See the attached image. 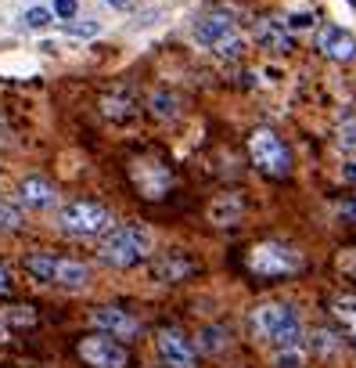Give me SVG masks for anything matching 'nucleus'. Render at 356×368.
<instances>
[{
    "mask_svg": "<svg viewBox=\"0 0 356 368\" xmlns=\"http://www.w3.org/2000/svg\"><path fill=\"white\" fill-rule=\"evenodd\" d=\"M101 105H104V116H108V120H130V116H134V101H130V98H126V101H123V98H104Z\"/></svg>",
    "mask_w": 356,
    "mask_h": 368,
    "instance_id": "6ab92c4d",
    "label": "nucleus"
},
{
    "mask_svg": "<svg viewBox=\"0 0 356 368\" xmlns=\"http://www.w3.org/2000/svg\"><path fill=\"white\" fill-rule=\"evenodd\" d=\"M50 19H54L50 8H33V11H26V26H29V29H43V26H50Z\"/></svg>",
    "mask_w": 356,
    "mask_h": 368,
    "instance_id": "4be33fe9",
    "label": "nucleus"
},
{
    "mask_svg": "<svg viewBox=\"0 0 356 368\" xmlns=\"http://www.w3.org/2000/svg\"><path fill=\"white\" fill-rule=\"evenodd\" d=\"M242 51H245V36L237 33V36H230L227 43H220V47H216V55L230 62V58H242Z\"/></svg>",
    "mask_w": 356,
    "mask_h": 368,
    "instance_id": "412c9836",
    "label": "nucleus"
},
{
    "mask_svg": "<svg viewBox=\"0 0 356 368\" xmlns=\"http://www.w3.org/2000/svg\"><path fill=\"white\" fill-rule=\"evenodd\" d=\"M62 228L69 235H80V238H90V235H104L112 228V214L101 206V202H90V199H72L65 209H62Z\"/></svg>",
    "mask_w": 356,
    "mask_h": 368,
    "instance_id": "39448f33",
    "label": "nucleus"
},
{
    "mask_svg": "<svg viewBox=\"0 0 356 368\" xmlns=\"http://www.w3.org/2000/svg\"><path fill=\"white\" fill-rule=\"evenodd\" d=\"M22 224V214L11 206V202H0V228H18Z\"/></svg>",
    "mask_w": 356,
    "mask_h": 368,
    "instance_id": "5701e85b",
    "label": "nucleus"
},
{
    "mask_svg": "<svg viewBox=\"0 0 356 368\" xmlns=\"http://www.w3.org/2000/svg\"><path fill=\"white\" fill-rule=\"evenodd\" d=\"M338 141H342L345 148H356V120H345V123L338 127Z\"/></svg>",
    "mask_w": 356,
    "mask_h": 368,
    "instance_id": "a878e982",
    "label": "nucleus"
},
{
    "mask_svg": "<svg viewBox=\"0 0 356 368\" xmlns=\"http://www.w3.org/2000/svg\"><path fill=\"white\" fill-rule=\"evenodd\" d=\"M151 112H158L162 120H169V116H173V98H169V94H155V98H151Z\"/></svg>",
    "mask_w": 356,
    "mask_h": 368,
    "instance_id": "393cba45",
    "label": "nucleus"
},
{
    "mask_svg": "<svg viewBox=\"0 0 356 368\" xmlns=\"http://www.w3.org/2000/svg\"><path fill=\"white\" fill-rule=\"evenodd\" d=\"M104 4H112V8H126L130 0H104Z\"/></svg>",
    "mask_w": 356,
    "mask_h": 368,
    "instance_id": "2f4dec72",
    "label": "nucleus"
},
{
    "mask_svg": "<svg viewBox=\"0 0 356 368\" xmlns=\"http://www.w3.org/2000/svg\"><path fill=\"white\" fill-rule=\"evenodd\" d=\"M242 209H245V199L234 195V191H227V195L212 199V206H209V221L220 224V228H230L237 217H242Z\"/></svg>",
    "mask_w": 356,
    "mask_h": 368,
    "instance_id": "4468645a",
    "label": "nucleus"
},
{
    "mask_svg": "<svg viewBox=\"0 0 356 368\" xmlns=\"http://www.w3.org/2000/svg\"><path fill=\"white\" fill-rule=\"evenodd\" d=\"M310 347H313V354H320V357H328V354H338V336L331 332V329H317L313 336H310Z\"/></svg>",
    "mask_w": 356,
    "mask_h": 368,
    "instance_id": "f3484780",
    "label": "nucleus"
},
{
    "mask_svg": "<svg viewBox=\"0 0 356 368\" xmlns=\"http://www.w3.org/2000/svg\"><path fill=\"white\" fill-rule=\"evenodd\" d=\"M18 195H22V202L33 206V209L54 206V188H50V181H43V177H26V181L18 184Z\"/></svg>",
    "mask_w": 356,
    "mask_h": 368,
    "instance_id": "2eb2a0df",
    "label": "nucleus"
},
{
    "mask_svg": "<svg viewBox=\"0 0 356 368\" xmlns=\"http://www.w3.org/2000/svg\"><path fill=\"white\" fill-rule=\"evenodd\" d=\"M11 289V278H8V271H4V264H0V296H4Z\"/></svg>",
    "mask_w": 356,
    "mask_h": 368,
    "instance_id": "c756f323",
    "label": "nucleus"
},
{
    "mask_svg": "<svg viewBox=\"0 0 356 368\" xmlns=\"http://www.w3.org/2000/svg\"><path fill=\"white\" fill-rule=\"evenodd\" d=\"M155 350H158L162 364H169V368H195L198 364V350L180 329H158Z\"/></svg>",
    "mask_w": 356,
    "mask_h": 368,
    "instance_id": "6e6552de",
    "label": "nucleus"
},
{
    "mask_svg": "<svg viewBox=\"0 0 356 368\" xmlns=\"http://www.w3.org/2000/svg\"><path fill=\"white\" fill-rule=\"evenodd\" d=\"M230 36H237V26H234V19H230L227 11H209V15H202V19L195 22V40H198L202 47H209V51H216V47L227 43Z\"/></svg>",
    "mask_w": 356,
    "mask_h": 368,
    "instance_id": "1a4fd4ad",
    "label": "nucleus"
},
{
    "mask_svg": "<svg viewBox=\"0 0 356 368\" xmlns=\"http://www.w3.org/2000/svg\"><path fill=\"white\" fill-rule=\"evenodd\" d=\"M252 329L259 332V340H266L277 350H299L303 343V322L288 303H263L252 314Z\"/></svg>",
    "mask_w": 356,
    "mask_h": 368,
    "instance_id": "f03ea898",
    "label": "nucleus"
},
{
    "mask_svg": "<svg viewBox=\"0 0 356 368\" xmlns=\"http://www.w3.org/2000/svg\"><path fill=\"white\" fill-rule=\"evenodd\" d=\"M65 33L69 36H97L101 26L97 22H65Z\"/></svg>",
    "mask_w": 356,
    "mask_h": 368,
    "instance_id": "b1692460",
    "label": "nucleus"
},
{
    "mask_svg": "<svg viewBox=\"0 0 356 368\" xmlns=\"http://www.w3.org/2000/svg\"><path fill=\"white\" fill-rule=\"evenodd\" d=\"M331 314H335V322L345 329V336L356 343V293L331 296Z\"/></svg>",
    "mask_w": 356,
    "mask_h": 368,
    "instance_id": "dca6fc26",
    "label": "nucleus"
},
{
    "mask_svg": "<svg viewBox=\"0 0 356 368\" xmlns=\"http://www.w3.org/2000/svg\"><path fill=\"white\" fill-rule=\"evenodd\" d=\"M249 155H252V163H256L263 174H270V177H284V174L291 170V152H288V144H284L274 130H266V127H259V130L249 137Z\"/></svg>",
    "mask_w": 356,
    "mask_h": 368,
    "instance_id": "423d86ee",
    "label": "nucleus"
},
{
    "mask_svg": "<svg viewBox=\"0 0 356 368\" xmlns=\"http://www.w3.org/2000/svg\"><path fill=\"white\" fill-rule=\"evenodd\" d=\"M317 47H320V55H328L335 62H352L356 58V36L342 26H320L317 29Z\"/></svg>",
    "mask_w": 356,
    "mask_h": 368,
    "instance_id": "f8f14e48",
    "label": "nucleus"
},
{
    "mask_svg": "<svg viewBox=\"0 0 356 368\" xmlns=\"http://www.w3.org/2000/svg\"><path fill=\"white\" fill-rule=\"evenodd\" d=\"M342 177H345L349 184H356V163H345V170H342Z\"/></svg>",
    "mask_w": 356,
    "mask_h": 368,
    "instance_id": "7c9ffc66",
    "label": "nucleus"
},
{
    "mask_svg": "<svg viewBox=\"0 0 356 368\" xmlns=\"http://www.w3.org/2000/svg\"><path fill=\"white\" fill-rule=\"evenodd\" d=\"M97 256L112 268H134L151 256V231L144 224H115L104 231Z\"/></svg>",
    "mask_w": 356,
    "mask_h": 368,
    "instance_id": "f257e3e1",
    "label": "nucleus"
},
{
    "mask_svg": "<svg viewBox=\"0 0 356 368\" xmlns=\"http://www.w3.org/2000/svg\"><path fill=\"white\" fill-rule=\"evenodd\" d=\"M338 217L342 221H356V195H349V199L338 202Z\"/></svg>",
    "mask_w": 356,
    "mask_h": 368,
    "instance_id": "cd10ccee",
    "label": "nucleus"
},
{
    "mask_svg": "<svg viewBox=\"0 0 356 368\" xmlns=\"http://www.w3.org/2000/svg\"><path fill=\"white\" fill-rule=\"evenodd\" d=\"M76 8H80L76 0H54V15H58V19H65V22L76 15Z\"/></svg>",
    "mask_w": 356,
    "mask_h": 368,
    "instance_id": "bb28decb",
    "label": "nucleus"
},
{
    "mask_svg": "<svg viewBox=\"0 0 356 368\" xmlns=\"http://www.w3.org/2000/svg\"><path fill=\"white\" fill-rule=\"evenodd\" d=\"M94 325L101 332L115 336V340H134L141 332V322L134 318L130 310H123V307H97L94 310Z\"/></svg>",
    "mask_w": 356,
    "mask_h": 368,
    "instance_id": "9b49d317",
    "label": "nucleus"
},
{
    "mask_svg": "<svg viewBox=\"0 0 356 368\" xmlns=\"http://www.w3.org/2000/svg\"><path fill=\"white\" fill-rule=\"evenodd\" d=\"M303 268V256L284 242H259L249 253V271L259 278H281V275H295Z\"/></svg>",
    "mask_w": 356,
    "mask_h": 368,
    "instance_id": "20e7f679",
    "label": "nucleus"
},
{
    "mask_svg": "<svg viewBox=\"0 0 356 368\" xmlns=\"http://www.w3.org/2000/svg\"><path fill=\"white\" fill-rule=\"evenodd\" d=\"M195 271V264L180 253V249H173V253H162L155 264H151V275L158 278V282H184L188 275Z\"/></svg>",
    "mask_w": 356,
    "mask_h": 368,
    "instance_id": "ddd939ff",
    "label": "nucleus"
},
{
    "mask_svg": "<svg viewBox=\"0 0 356 368\" xmlns=\"http://www.w3.org/2000/svg\"><path fill=\"white\" fill-rule=\"evenodd\" d=\"M223 347H227V332H223L220 325H205V329H202V350L216 354V350H223Z\"/></svg>",
    "mask_w": 356,
    "mask_h": 368,
    "instance_id": "aec40b11",
    "label": "nucleus"
},
{
    "mask_svg": "<svg viewBox=\"0 0 356 368\" xmlns=\"http://www.w3.org/2000/svg\"><path fill=\"white\" fill-rule=\"evenodd\" d=\"M130 177H134V184L141 188L144 199H162V195L173 188V174H169V167H162V163H134V167H130Z\"/></svg>",
    "mask_w": 356,
    "mask_h": 368,
    "instance_id": "9d476101",
    "label": "nucleus"
},
{
    "mask_svg": "<svg viewBox=\"0 0 356 368\" xmlns=\"http://www.w3.org/2000/svg\"><path fill=\"white\" fill-rule=\"evenodd\" d=\"M256 36H259L263 47H274V51H284V43H288L284 29H277V26H270V22H259V26H256Z\"/></svg>",
    "mask_w": 356,
    "mask_h": 368,
    "instance_id": "a211bd4d",
    "label": "nucleus"
},
{
    "mask_svg": "<svg viewBox=\"0 0 356 368\" xmlns=\"http://www.w3.org/2000/svg\"><path fill=\"white\" fill-rule=\"evenodd\" d=\"M26 271H29L36 282L65 285V289H83V285L90 282L87 264L69 260V256H54V253H29V256H26Z\"/></svg>",
    "mask_w": 356,
    "mask_h": 368,
    "instance_id": "7ed1b4c3",
    "label": "nucleus"
},
{
    "mask_svg": "<svg viewBox=\"0 0 356 368\" xmlns=\"http://www.w3.org/2000/svg\"><path fill=\"white\" fill-rule=\"evenodd\" d=\"M291 29H310L313 26V11H303V15H291V22H288Z\"/></svg>",
    "mask_w": 356,
    "mask_h": 368,
    "instance_id": "c85d7f7f",
    "label": "nucleus"
},
{
    "mask_svg": "<svg viewBox=\"0 0 356 368\" xmlns=\"http://www.w3.org/2000/svg\"><path fill=\"white\" fill-rule=\"evenodd\" d=\"M76 354H80L90 368H126V364H130V350L119 343L115 336H108V332L83 336V340L76 343Z\"/></svg>",
    "mask_w": 356,
    "mask_h": 368,
    "instance_id": "0eeeda50",
    "label": "nucleus"
}]
</instances>
